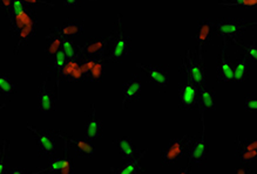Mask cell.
I'll use <instances>...</instances> for the list:
<instances>
[{
    "mask_svg": "<svg viewBox=\"0 0 257 174\" xmlns=\"http://www.w3.org/2000/svg\"><path fill=\"white\" fill-rule=\"evenodd\" d=\"M195 137L185 134L181 138L170 140L161 151V159L165 165H175L185 156H188Z\"/></svg>",
    "mask_w": 257,
    "mask_h": 174,
    "instance_id": "1",
    "label": "cell"
},
{
    "mask_svg": "<svg viewBox=\"0 0 257 174\" xmlns=\"http://www.w3.org/2000/svg\"><path fill=\"white\" fill-rule=\"evenodd\" d=\"M214 27L222 36L230 38L232 42L237 44L238 38H241L245 30L257 27V22H245L242 19H221L214 24Z\"/></svg>",
    "mask_w": 257,
    "mask_h": 174,
    "instance_id": "2",
    "label": "cell"
},
{
    "mask_svg": "<svg viewBox=\"0 0 257 174\" xmlns=\"http://www.w3.org/2000/svg\"><path fill=\"white\" fill-rule=\"evenodd\" d=\"M181 74L185 75L186 78L189 81L195 83L196 86H204L207 82V74L206 69H204V64H199L193 58L192 52L189 50H187L186 56L182 60V67H181Z\"/></svg>",
    "mask_w": 257,
    "mask_h": 174,
    "instance_id": "3",
    "label": "cell"
},
{
    "mask_svg": "<svg viewBox=\"0 0 257 174\" xmlns=\"http://www.w3.org/2000/svg\"><path fill=\"white\" fill-rule=\"evenodd\" d=\"M117 24H119V32L116 36H113V48L112 53L107 58V60L112 62H120L123 58L130 56L132 52V40L131 38L123 32L122 24H121V16L117 18Z\"/></svg>",
    "mask_w": 257,
    "mask_h": 174,
    "instance_id": "4",
    "label": "cell"
},
{
    "mask_svg": "<svg viewBox=\"0 0 257 174\" xmlns=\"http://www.w3.org/2000/svg\"><path fill=\"white\" fill-rule=\"evenodd\" d=\"M26 128L33 134V137L38 145V151L40 152V154L46 156L51 159L53 158L55 152H57V140H55L57 134L52 131L38 130L32 125H26Z\"/></svg>",
    "mask_w": 257,
    "mask_h": 174,
    "instance_id": "5",
    "label": "cell"
},
{
    "mask_svg": "<svg viewBox=\"0 0 257 174\" xmlns=\"http://www.w3.org/2000/svg\"><path fill=\"white\" fill-rule=\"evenodd\" d=\"M201 123H202V134L199 139L195 138L193 142L192 148L189 150L188 160L194 166H201L207 158V142H206V124H204V114L203 110H200Z\"/></svg>",
    "mask_w": 257,
    "mask_h": 174,
    "instance_id": "6",
    "label": "cell"
},
{
    "mask_svg": "<svg viewBox=\"0 0 257 174\" xmlns=\"http://www.w3.org/2000/svg\"><path fill=\"white\" fill-rule=\"evenodd\" d=\"M199 86L189 81L188 78L179 86L180 106L183 110L188 111L193 108H199Z\"/></svg>",
    "mask_w": 257,
    "mask_h": 174,
    "instance_id": "7",
    "label": "cell"
},
{
    "mask_svg": "<svg viewBox=\"0 0 257 174\" xmlns=\"http://www.w3.org/2000/svg\"><path fill=\"white\" fill-rule=\"evenodd\" d=\"M137 67L146 72L149 81L154 86L159 89H166L169 86L170 75L168 69L163 67L162 64H138Z\"/></svg>",
    "mask_w": 257,
    "mask_h": 174,
    "instance_id": "8",
    "label": "cell"
},
{
    "mask_svg": "<svg viewBox=\"0 0 257 174\" xmlns=\"http://www.w3.org/2000/svg\"><path fill=\"white\" fill-rule=\"evenodd\" d=\"M113 39V36L110 34L108 38H98V39H89L85 44L78 46V50L81 55H85L86 58H96L105 55L107 47Z\"/></svg>",
    "mask_w": 257,
    "mask_h": 174,
    "instance_id": "9",
    "label": "cell"
},
{
    "mask_svg": "<svg viewBox=\"0 0 257 174\" xmlns=\"http://www.w3.org/2000/svg\"><path fill=\"white\" fill-rule=\"evenodd\" d=\"M122 92V108L126 109L127 104L135 102L140 98L142 92V78L140 75H132L130 78L126 80L121 86Z\"/></svg>",
    "mask_w": 257,
    "mask_h": 174,
    "instance_id": "10",
    "label": "cell"
},
{
    "mask_svg": "<svg viewBox=\"0 0 257 174\" xmlns=\"http://www.w3.org/2000/svg\"><path fill=\"white\" fill-rule=\"evenodd\" d=\"M214 27V24L209 18H202L199 20L196 30V44H197V52H199V60L200 64H204L203 60V48L210 44L211 40V28Z\"/></svg>",
    "mask_w": 257,
    "mask_h": 174,
    "instance_id": "11",
    "label": "cell"
},
{
    "mask_svg": "<svg viewBox=\"0 0 257 174\" xmlns=\"http://www.w3.org/2000/svg\"><path fill=\"white\" fill-rule=\"evenodd\" d=\"M48 78H46L41 83L39 90H38V110L41 114H50L54 109L55 95L47 86Z\"/></svg>",
    "mask_w": 257,
    "mask_h": 174,
    "instance_id": "12",
    "label": "cell"
},
{
    "mask_svg": "<svg viewBox=\"0 0 257 174\" xmlns=\"http://www.w3.org/2000/svg\"><path fill=\"white\" fill-rule=\"evenodd\" d=\"M38 19V14L36 8L33 6H30L25 12L20 13L18 16H8L10 30L17 36L20 30H22L26 25H29L30 22H32L33 20Z\"/></svg>",
    "mask_w": 257,
    "mask_h": 174,
    "instance_id": "13",
    "label": "cell"
},
{
    "mask_svg": "<svg viewBox=\"0 0 257 174\" xmlns=\"http://www.w3.org/2000/svg\"><path fill=\"white\" fill-rule=\"evenodd\" d=\"M225 50H227V40L224 39L220 54V60H218V66L216 69L217 80L220 83H230L234 81V67L229 62Z\"/></svg>",
    "mask_w": 257,
    "mask_h": 174,
    "instance_id": "14",
    "label": "cell"
},
{
    "mask_svg": "<svg viewBox=\"0 0 257 174\" xmlns=\"http://www.w3.org/2000/svg\"><path fill=\"white\" fill-rule=\"evenodd\" d=\"M91 114L85 122V139L89 142L96 140L103 134L102 123L96 118V109L94 104L91 106Z\"/></svg>",
    "mask_w": 257,
    "mask_h": 174,
    "instance_id": "15",
    "label": "cell"
},
{
    "mask_svg": "<svg viewBox=\"0 0 257 174\" xmlns=\"http://www.w3.org/2000/svg\"><path fill=\"white\" fill-rule=\"evenodd\" d=\"M85 22L80 19H69L66 22L62 24L61 26L54 27L53 28L54 32L59 34L62 39H64V38L78 36L80 34L85 32Z\"/></svg>",
    "mask_w": 257,
    "mask_h": 174,
    "instance_id": "16",
    "label": "cell"
},
{
    "mask_svg": "<svg viewBox=\"0 0 257 174\" xmlns=\"http://www.w3.org/2000/svg\"><path fill=\"white\" fill-rule=\"evenodd\" d=\"M114 144L116 146V150L119 151V153L122 156L123 159H130V158H144L146 150L145 151H141L139 150L137 146L133 144V142L128 137H121L117 138Z\"/></svg>",
    "mask_w": 257,
    "mask_h": 174,
    "instance_id": "17",
    "label": "cell"
},
{
    "mask_svg": "<svg viewBox=\"0 0 257 174\" xmlns=\"http://www.w3.org/2000/svg\"><path fill=\"white\" fill-rule=\"evenodd\" d=\"M66 139L74 146L78 158H93L94 156L96 148L92 144V142L87 139H74L73 137H66Z\"/></svg>",
    "mask_w": 257,
    "mask_h": 174,
    "instance_id": "18",
    "label": "cell"
},
{
    "mask_svg": "<svg viewBox=\"0 0 257 174\" xmlns=\"http://www.w3.org/2000/svg\"><path fill=\"white\" fill-rule=\"evenodd\" d=\"M216 106L214 90L208 88L206 84L201 86L199 88V109L213 112L216 110Z\"/></svg>",
    "mask_w": 257,
    "mask_h": 174,
    "instance_id": "19",
    "label": "cell"
},
{
    "mask_svg": "<svg viewBox=\"0 0 257 174\" xmlns=\"http://www.w3.org/2000/svg\"><path fill=\"white\" fill-rule=\"evenodd\" d=\"M38 30V19L33 20L32 22H30L29 25H26L24 28L20 30V32L17 34V44L15 47V50L13 53L16 55L18 54V52L22 50L24 46H26L29 44V41L32 39V38L36 36Z\"/></svg>",
    "mask_w": 257,
    "mask_h": 174,
    "instance_id": "20",
    "label": "cell"
},
{
    "mask_svg": "<svg viewBox=\"0 0 257 174\" xmlns=\"http://www.w3.org/2000/svg\"><path fill=\"white\" fill-rule=\"evenodd\" d=\"M144 167L141 166L140 162L137 158L124 159L122 165L110 168V172L115 174H139L144 172Z\"/></svg>",
    "mask_w": 257,
    "mask_h": 174,
    "instance_id": "21",
    "label": "cell"
},
{
    "mask_svg": "<svg viewBox=\"0 0 257 174\" xmlns=\"http://www.w3.org/2000/svg\"><path fill=\"white\" fill-rule=\"evenodd\" d=\"M251 64L252 62L250 61L245 55L236 61L235 67H234V82L242 83L248 78Z\"/></svg>",
    "mask_w": 257,
    "mask_h": 174,
    "instance_id": "22",
    "label": "cell"
},
{
    "mask_svg": "<svg viewBox=\"0 0 257 174\" xmlns=\"http://www.w3.org/2000/svg\"><path fill=\"white\" fill-rule=\"evenodd\" d=\"M47 40L46 54L48 58H54V55L61 50L62 48V38L54 32H51L48 36L45 38Z\"/></svg>",
    "mask_w": 257,
    "mask_h": 174,
    "instance_id": "23",
    "label": "cell"
},
{
    "mask_svg": "<svg viewBox=\"0 0 257 174\" xmlns=\"http://www.w3.org/2000/svg\"><path fill=\"white\" fill-rule=\"evenodd\" d=\"M103 66H105V55H101V56L98 58L95 64L93 66V68L89 70L87 76H86V80L88 82H101L103 75Z\"/></svg>",
    "mask_w": 257,
    "mask_h": 174,
    "instance_id": "24",
    "label": "cell"
},
{
    "mask_svg": "<svg viewBox=\"0 0 257 174\" xmlns=\"http://www.w3.org/2000/svg\"><path fill=\"white\" fill-rule=\"evenodd\" d=\"M68 58L66 56L65 52L64 50H59L57 54L54 55L53 58V62H52L51 64V68H50V72L52 75H54L55 78H59V75H60V72L62 70V68L65 67V64H67Z\"/></svg>",
    "mask_w": 257,
    "mask_h": 174,
    "instance_id": "25",
    "label": "cell"
},
{
    "mask_svg": "<svg viewBox=\"0 0 257 174\" xmlns=\"http://www.w3.org/2000/svg\"><path fill=\"white\" fill-rule=\"evenodd\" d=\"M17 84L15 82L11 81V78L9 76L3 75L0 78V90H2V95L5 97V98H9L10 96H12L16 92Z\"/></svg>",
    "mask_w": 257,
    "mask_h": 174,
    "instance_id": "26",
    "label": "cell"
},
{
    "mask_svg": "<svg viewBox=\"0 0 257 174\" xmlns=\"http://www.w3.org/2000/svg\"><path fill=\"white\" fill-rule=\"evenodd\" d=\"M62 50L65 52L66 56H67L68 60H74V58H78L81 56V54L80 53H76V50H78V47L75 48V44L73 41L69 39V38H64L62 39Z\"/></svg>",
    "mask_w": 257,
    "mask_h": 174,
    "instance_id": "27",
    "label": "cell"
},
{
    "mask_svg": "<svg viewBox=\"0 0 257 174\" xmlns=\"http://www.w3.org/2000/svg\"><path fill=\"white\" fill-rule=\"evenodd\" d=\"M236 153H237L239 160H241L244 165H248V164H251L252 162L257 160V151L245 150L239 144H237V151H236Z\"/></svg>",
    "mask_w": 257,
    "mask_h": 174,
    "instance_id": "28",
    "label": "cell"
},
{
    "mask_svg": "<svg viewBox=\"0 0 257 174\" xmlns=\"http://www.w3.org/2000/svg\"><path fill=\"white\" fill-rule=\"evenodd\" d=\"M8 148H9V142L4 139L2 145V158H0V174H9L11 166L9 162V156H8Z\"/></svg>",
    "mask_w": 257,
    "mask_h": 174,
    "instance_id": "29",
    "label": "cell"
},
{
    "mask_svg": "<svg viewBox=\"0 0 257 174\" xmlns=\"http://www.w3.org/2000/svg\"><path fill=\"white\" fill-rule=\"evenodd\" d=\"M62 165H64V156H62V158H55L52 159L51 162H48L46 168L39 170L34 173H58L61 172Z\"/></svg>",
    "mask_w": 257,
    "mask_h": 174,
    "instance_id": "30",
    "label": "cell"
},
{
    "mask_svg": "<svg viewBox=\"0 0 257 174\" xmlns=\"http://www.w3.org/2000/svg\"><path fill=\"white\" fill-rule=\"evenodd\" d=\"M244 110L257 114V94H249L244 97Z\"/></svg>",
    "mask_w": 257,
    "mask_h": 174,
    "instance_id": "31",
    "label": "cell"
},
{
    "mask_svg": "<svg viewBox=\"0 0 257 174\" xmlns=\"http://www.w3.org/2000/svg\"><path fill=\"white\" fill-rule=\"evenodd\" d=\"M243 50H244V55L249 58L252 64H257V44L250 42L245 46H243Z\"/></svg>",
    "mask_w": 257,
    "mask_h": 174,
    "instance_id": "32",
    "label": "cell"
},
{
    "mask_svg": "<svg viewBox=\"0 0 257 174\" xmlns=\"http://www.w3.org/2000/svg\"><path fill=\"white\" fill-rule=\"evenodd\" d=\"M29 8H30V6L27 5L25 2H23V0H15V2H13L11 11H10L8 14H6V16H18V14H20V13L25 12Z\"/></svg>",
    "mask_w": 257,
    "mask_h": 174,
    "instance_id": "33",
    "label": "cell"
},
{
    "mask_svg": "<svg viewBox=\"0 0 257 174\" xmlns=\"http://www.w3.org/2000/svg\"><path fill=\"white\" fill-rule=\"evenodd\" d=\"M237 144H239L242 146L243 148L245 150H252V151H257V137L255 139H252V140H249V142H242L241 138H237Z\"/></svg>",
    "mask_w": 257,
    "mask_h": 174,
    "instance_id": "34",
    "label": "cell"
},
{
    "mask_svg": "<svg viewBox=\"0 0 257 174\" xmlns=\"http://www.w3.org/2000/svg\"><path fill=\"white\" fill-rule=\"evenodd\" d=\"M257 0H243L238 5L235 6V8H256Z\"/></svg>",
    "mask_w": 257,
    "mask_h": 174,
    "instance_id": "35",
    "label": "cell"
},
{
    "mask_svg": "<svg viewBox=\"0 0 257 174\" xmlns=\"http://www.w3.org/2000/svg\"><path fill=\"white\" fill-rule=\"evenodd\" d=\"M23 2H25L27 5L29 6H36L38 4H41V5H46V6H50V8H54V4L53 2H48V0H23Z\"/></svg>",
    "mask_w": 257,
    "mask_h": 174,
    "instance_id": "36",
    "label": "cell"
},
{
    "mask_svg": "<svg viewBox=\"0 0 257 174\" xmlns=\"http://www.w3.org/2000/svg\"><path fill=\"white\" fill-rule=\"evenodd\" d=\"M13 2H15V0H2L3 10H4V12L6 13V14H8L10 11H11Z\"/></svg>",
    "mask_w": 257,
    "mask_h": 174,
    "instance_id": "37",
    "label": "cell"
},
{
    "mask_svg": "<svg viewBox=\"0 0 257 174\" xmlns=\"http://www.w3.org/2000/svg\"><path fill=\"white\" fill-rule=\"evenodd\" d=\"M81 0H62L65 8H78Z\"/></svg>",
    "mask_w": 257,
    "mask_h": 174,
    "instance_id": "38",
    "label": "cell"
},
{
    "mask_svg": "<svg viewBox=\"0 0 257 174\" xmlns=\"http://www.w3.org/2000/svg\"><path fill=\"white\" fill-rule=\"evenodd\" d=\"M243 0H234V2H220L218 4L221 6H224V8H235L236 5H238L239 2H242Z\"/></svg>",
    "mask_w": 257,
    "mask_h": 174,
    "instance_id": "39",
    "label": "cell"
},
{
    "mask_svg": "<svg viewBox=\"0 0 257 174\" xmlns=\"http://www.w3.org/2000/svg\"><path fill=\"white\" fill-rule=\"evenodd\" d=\"M27 170H24V168H17V170H10L9 174H20V173H26Z\"/></svg>",
    "mask_w": 257,
    "mask_h": 174,
    "instance_id": "40",
    "label": "cell"
},
{
    "mask_svg": "<svg viewBox=\"0 0 257 174\" xmlns=\"http://www.w3.org/2000/svg\"><path fill=\"white\" fill-rule=\"evenodd\" d=\"M235 172L237 174H245V173L251 172V168H246V167H244V168H237Z\"/></svg>",
    "mask_w": 257,
    "mask_h": 174,
    "instance_id": "41",
    "label": "cell"
},
{
    "mask_svg": "<svg viewBox=\"0 0 257 174\" xmlns=\"http://www.w3.org/2000/svg\"><path fill=\"white\" fill-rule=\"evenodd\" d=\"M92 2H99V0H92Z\"/></svg>",
    "mask_w": 257,
    "mask_h": 174,
    "instance_id": "42",
    "label": "cell"
}]
</instances>
